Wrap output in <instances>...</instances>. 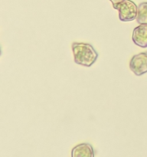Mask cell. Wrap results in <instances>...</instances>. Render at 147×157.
I'll return each instance as SVG.
<instances>
[{
	"mask_svg": "<svg viewBox=\"0 0 147 157\" xmlns=\"http://www.w3.org/2000/svg\"><path fill=\"white\" fill-rule=\"evenodd\" d=\"M74 62L84 67H90L96 62L98 53L90 44L74 42L71 45Z\"/></svg>",
	"mask_w": 147,
	"mask_h": 157,
	"instance_id": "cell-1",
	"label": "cell"
},
{
	"mask_svg": "<svg viewBox=\"0 0 147 157\" xmlns=\"http://www.w3.org/2000/svg\"><path fill=\"white\" fill-rule=\"evenodd\" d=\"M115 9L119 12V20L122 21H131L137 17L138 6L131 0H123Z\"/></svg>",
	"mask_w": 147,
	"mask_h": 157,
	"instance_id": "cell-2",
	"label": "cell"
},
{
	"mask_svg": "<svg viewBox=\"0 0 147 157\" xmlns=\"http://www.w3.org/2000/svg\"><path fill=\"white\" fill-rule=\"evenodd\" d=\"M130 68L137 76L147 73V52L134 55L130 61Z\"/></svg>",
	"mask_w": 147,
	"mask_h": 157,
	"instance_id": "cell-3",
	"label": "cell"
},
{
	"mask_svg": "<svg viewBox=\"0 0 147 157\" xmlns=\"http://www.w3.org/2000/svg\"><path fill=\"white\" fill-rule=\"evenodd\" d=\"M133 41L139 47L147 48V25H140L133 32Z\"/></svg>",
	"mask_w": 147,
	"mask_h": 157,
	"instance_id": "cell-4",
	"label": "cell"
},
{
	"mask_svg": "<svg viewBox=\"0 0 147 157\" xmlns=\"http://www.w3.org/2000/svg\"><path fill=\"white\" fill-rule=\"evenodd\" d=\"M72 157H93L94 150L90 144H81L74 147L71 150Z\"/></svg>",
	"mask_w": 147,
	"mask_h": 157,
	"instance_id": "cell-5",
	"label": "cell"
},
{
	"mask_svg": "<svg viewBox=\"0 0 147 157\" xmlns=\"http://www.w3.org/2000/svg\"><path fill=\"white\" fill-rule=\"evenodd\" d=\"M136 21L139 25H147V2H142L138 6Z\"/></svg>",
	"mask_w": 147,
	"mask_h": 157,
	"instance_id": "cell-6",
	"label": "cell"
},
{
	"mask_svg": "<svg viewBox=\"0 0 147 157\" xmlns=\"http://www.w3.org/2000/svg\"><path fill=\"white\" fill-rule=\"evenodd\" d=\"M110 1L111 2L112 4H113V8L115 9V7H116V6L119 4V3H120L123 0H110Z\"/></svg>",
	"mask_w": 147,
	"mask_h": 157,
	"instance_id": "cell-7",
	"label": "cell"
}]
</instances>
